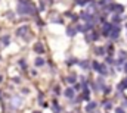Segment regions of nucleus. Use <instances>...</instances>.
I'll return each mask as SVG.
<instances>
[{
  "label": "nucleus",
  "mask_w": 127,
  "mask_h": 113,
  "mask_svg": "<svg viewBox=\"0 0 127 113\" xmlns=\"http://www.w3.org/2000/svg\"><path fill=\"white\" fill-rule=\"evenodd\" d=\"M18 13L25 15V13H32V6L30 1L27 0H19L18 3Z\"/></svg>",
  "instance_id": "nucleus-1"
},
{
  "label": "nucleus",
  "mask_w": 127,
  "mask_h": 113,
  "mask_svg": "<svg viewBox=\"0 0 127 113\" xmlns=\"http://www.w3.org/2000/svg\"><path fill=\"white\" fill-rule=\"evenodd\" d=\"M108 9H111V10H115V12H118V13H121L123 10H124V7L121 6V4H112L111 7H108Z\"/></svg>",
  "instance_id": "nucleus-2"
},
{
  "label": "nucleus",
  "mask_w": 127,
  "mask_h": 113,
  "mask_svg": "<svg viewBox=\"0 0 127 113\" xmlns=\"http://www.w3.org/2000/svg\"><path fill=\"white\" fill-rule=\"evenodd\" d=\"M34 52H37V53H43V52H44L43 44H41V43H35V44H34Z\"/></svg>",
  "instance_id": "nucleus-3"
},
{
  "label": "nucleus",
  "mask_w": 127,
  "mask_h": 113,
  "mask_svg": "<svg viewBox=\"0 0 127 113\" xmlns=\"http://www.w3.org/2000/svg\"><path fill=\"white\" fill-rule=\"evenodd\" d=\"M27 31H28V27H21V28H18V31H16V35L22 37V35L27 34Z\"/></svg>",
  "instance_id": "nucleus-4"
},
{
  "label": "nucleus",
  "mask_w": 127,
  "mask_h": 113,
  "mask_svg": "<svg viewBox=\"0 0 127 113\" xmlns=\"http://www.w3.org/2000/svg\"><path fill=\"white\" fill-rule=\"evenodd\" d=\"M102 34H103V35H109V34H111V25H109V24H105V25H103Z\"/></svg>",
  "instance_id": "nucleus-5"
},
{
  "label": "nucleus",
  "mask_w": 127,
  "mask_h": 113,
  "mask_svg": "<svg viewBox=\"0 0 127 113\" xmlns=\"http://www.w3.org/2000/svg\"><path fill=\"white\" fill-rule=\"evenodd\" d=\"M112 32H111V37L112 38H117L118 35H120V28H114V29H111Z\"/></svg>",
  "instance_id": "nucleus-6"
},
{
  "label": "nucleus",
  "mask_w": 127,
  "mask_h": 113,
  "mask_svg": "<svg viewBox=\"0 0 127 113\" xmlns=\"http://www.w3.org/2000/svg\"><path fill=\"white\" fill-rule=\"evenodd\" d=\"M96 109V103H89L87 106H86V112H92V110H95Z\"/></svg>",
  "instance_id": "nucleus-7"
},
{
  "label": "nucleus",
  "mask_w": 127,
  "mask_h": 113,
  "mask_svg": "<svg viewBox=\"0 0 127 113\" xmlns=\"http://www.w3.org/2000/svg\"><path fill=\"white\" fill-rule=\"evenodd\" d=\"M65 95H66L68 98H72V97H74V90H72V88H68V90L65 91Z\"/></svg>",
  "instance_id": "nucleus-8"
},
{
  "label": "nucleus",
  "mask_w": 127,
  "mask_h": 113,
  "mask_svg": "<svg viewBox=\"0 0 127 113\" xmlns=\"http://www.w3.org/2000/svg\"><path fill=\"white\" fill-rule=\"evenodd\" d=\"M43 65H44V60L41 57H37L35 59V66H43Z\"/></svg>",
  "instance_id": "nucleus-9"
},
{
  "label": "nucleus",
  "mask_w": 127,
  "mask_h": 113,
  "mask_svg": "<svg viewBox=\"0 0 127 113\" xmlns=\"http://www.w3.org/2000/svg\"><path fill=\"white\" fill-rule=\"evenodd\" d=\"M75 32H77V31H75L74 28H68V31H66V34H68L69 37H72V35H75Z\"/></svg>",
  "instance_id": "nucleus-10"
},
{
  "label": "nucleus",
  "mask_w": 127,
  "mask_h": 113,
  "mask_svg": "<svg viewBox=\"0 0 127 113\" xmlns=\"http://www.w3.org/2000/svg\"><path fill=\"white\" fill-rule=\"evenodd\" d=\"M1 44H3V46H7V44H9V37H7V35L1 38Z\"/></svg>",
  "instance_id": "nucleus-11"
},
{
  "label": "nucleus",
  "mask_w": 127,
  "mask_h": 113,
  "mask_svg": "<svg viewBox=\"0 0 127 113\" xmlns=\"http://www.w3.org/2000/svg\"><path fill=\"white\" fill-rule=\"evenodd\" d=\"M124 88H127V81H123L121 84L118 85V90H121V91H123Z\"/></svg>",
  "instance_id": "nucleus-12"
},
{
  "label": "nucleus",
  "mask_w": 127,
  "mask_h": 113,
  "mask_svg": "<svg viewBox=\"0 0 127 113\" xmlns=\"http://www.w3.org/2000/svg\"><path fill=\"white\" fill-rule=\"evenodd\" d=\"M66 82H68V84H74V82H75V78H74V76H68V78H66Z\"/></svg>",
  "instance_id": "nucleus-13"
},
{
  "label": "nucleus",
  "mask_w": 127,
  "mask_h": 113,
  "mask_svg": "<svg viewBox=\"0 0 127 113\" xmlns=\"http://www.w3.org/2000/svg\"><path fill=\"white\" fill-rule=\"evenodd\" d=\"M103 107H105V109H106V110H109V109H111V107H112V104H111V103H109V101H106V103H105V101H103Z\"/></svg>",
  "instance_id": "nucleus-14"
},
{
  "label": "nucleus",
  "mask_w": 127,
  "mask_h": 113,
  "mask_svg": "<svg viewBox=\"0 0 127 113\" xmlns=\"http://www.w3.org/2000/svg\"><path fill=\"white\" fill-rule=\"evenodd\" d=\"M92 66H93V69H95V71H99V68H100V65H99L97 62H93V63H92Z\"/></svg>",
  "instance_id": "nucleus-15"
},
{
  "label": "nucleus",
  "mask_w": 127,
  "mask_h": 113,
  "mask_svg": "<svg viewBox=\"0 0 127 113\" xmlns=\"http://www.w3.org/2000/svg\"><path fill=\"white\" fill-rule=\"evenodd\" d=\"M84 100H89V90H84V94H83Z\"/></svg>",
  "instance_id": "nucleus-16"
},
{
  "label": "nucleus",
  "mask_w": 127,
  "mask_h": 113,
  "mask_svg": "<svg viewBox=\"0 0 127 113\" xmlns=\"http://www.w3.org/2000/svg\"><path fill=\"white\" fill-rule=\"evenodd\" d=\"M120 59H121V60L126 59V52H120Z\"/></svg>",
  "instance_id": "nucleus-17"
},
{
  "label": "nucleus",
  "mask_w": 127,
  "mask_h": 113,
  "mask_svg": "<svg viewBox=\"0 0 127 113\" xmlns=\"http://www.w3.org/2000/svg\"><path fill=\"white\" fill-rule=\"evenodd\" d=\"M100 4H111V0H100Z\"/></svg>",
  "instance_id": "nucleus-18"
},
{
  "label": "nucleus",
  "mask_w": 127,
  "mask_h": 113,
  "mask_svg": "<svg viewBox=\"0 0 127 113\" xmlns=\"http://www.w3.org/2000/svg\"><path fill=\"white\" fill-rule=\"evenodd\" d=\"M112 21H114V22H120V21H121V19H120V16H118V15H115V16H114V19H112Z\"/></svg>",
  "instance_id": "nucleus-19"
},
{
  "label": "nucleus",
  "mask_w": 127,
  "mask_h": 113,
  "mask_svg": "<svg viewBox=\"0 0 127 113\" xmlns=\"http://www.w3.org/2000/svg\"><path fill=\"white\" fill-rule=\"evenodd\" d=\"M115 112H117V113H124V110H123V109H121V107H118V109H117V110H115Z\"/></svg>",
  "instance_id": "nucleus-20"
},
{
  "label": "nucleus",
  "mask_w": 127,
  "mask_h": 113,
  "mask_svg": "<svg viewBox=\"0 0 127 113\" xmlns=\"http://www.w3.org/2000/svg\"><path fill=\"white\" fill-rule=\"evenodd\" d=\"M124 71H126V72H127V63H126V65H124Z\"/></svg>",
  "instance_id": "nucleus-21"
},
{
  "label": "nucleus",
  "mask_w": 127,
  "mask_h": 113,
  "mask_svg": "<svg viewBox=\"0 0 127 113\" xmlns=\"http://www.w3.org/2000/svg\"><path fill=\"white\" fill-rule=\"evenodd\" d=\"M1 79H3V78H1V75H0V82H1Z\"/></svg>",
  "instance_id": "nucleus-22"
},
{
  "label": "nucleus",
  "mask_w": 127,
  "mask_h": 113,
  "mask_svg": "<svg viewBox=\"0 0 127 113\" xmlns=\"http://www.w3.org/2000/svg\"><path fill=\"white\" fill-rule=\"evenodd\" d=\"M34 113H40V112H34Z\"/></svg>",
  "instance_id": "nucleus-23"
}]
</instances>
